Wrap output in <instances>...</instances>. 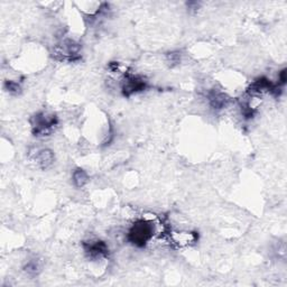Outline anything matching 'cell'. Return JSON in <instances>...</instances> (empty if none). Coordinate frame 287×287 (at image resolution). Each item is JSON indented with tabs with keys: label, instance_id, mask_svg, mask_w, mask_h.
Instances as JSON below:
<instances>
[{
	"label": "cell",
	"instance_id": "9",
	"mask_svg": "<svg viewBox=\"0 0 287 287\" xmlns=\"http://www.w3.org/2000/svg\"><path fill=\"white\" fill-rule=\"evenodd\" d=\"M26 268V271H27V273H29V274H36L37 271H38V269H39V266H38V264H37V262H35V260H33V262H29L28 264H27V266L25 267Z\"/></svg>",
	"mask_w": 287,
	"mask_h": 287
},
{
	"label": "cell",
	"instance_id": "5",
	"mask_svg": "<svg viewBox=\"0 0 287 287\" xmlns=\"http://www.w3.org/2000/svg\"><path fill=\"white\" fill-rule=\"evenodd\" d=\"M210 106L214 109H222L229 103V98L220 91H211L208 96Z\"/></svg>",
	"mask_w": 287,
	"mask_h": 287
},
{
	"label": "cell",
	"instance_id": "10",
	"mask_svg": "<svg viewBox=\"0 0 287 287\" xmlns=\"http://www.w3.org/2000/svg\"><path fill=\"white\" fill-rule=\"evenodd\" d=\"M6 85H7V89H8L9 92H18L20 90L19 84L16 83V82L9 81V82H7Z\"/></svg>",
	"mask_w": 287,
	"mask_h": 287
},
{
	"label": "cell",
	"instance_id": "3",
	"mask_svg": "<svg viewBox=\"0 0 287 287\" xmlns=\"http://www.w3.org/2000/svg\"><path fill=\"white\" fill-rule=\"evenodd\" d=\"M80 50V44H77L72 39H66L55 47V55H57L62 59L73 61V59L79 57Z\"/></svg>",
	"mask_w": 287,
	"mask_h": 287
},
{
	"label": "cell",
	"instance_id": "4",
	"mask_svg": "<svg viewBox=\"0 0 287 287\" xmlns=\"http://www.w3.org/2000/svg\"><path fill=\"white\" fill-rule=\"evenodd\" d=\"M145 87H146V82L140 77L135 76H126L124 84H122V90H124L125 95L129 96L132 93L144 90Z\"/></svg>",
	"mask_w": 287,
	"mask_h": 287
},
{
	"label": "cell",
	"instance_id": "7",
	"mask_svg": "<svg viewBox=\"0 0 287 287\" xmlns=\"http://www.w3.org/2000/svg\"><path fill=\"white\" fill-rule=\"evenodd\" d=\"M84 246H85V251H87L91 257H93V258L103 257L108 253V247L102 241L90 242L89 245H84Z\"/></svg>",
	"mask_w": 287,
	"mask_h": 287
},
{
	"label": "cell",
	"instance_id": "6",
	"mask_svg": "<svg viewBox=\"0 0 287 287\" xmlns=\"http://www.w3.org/2000/svg\"><path fill=\"white\" fill-rule=\"evenodd\" d=\"M34 161L40 169H47L54 161V155L50 150H39L36 152Z\"/></svg>",
	"mask_w": 287,
	"mask_h": 287
},
{
	"label": "cell",
	"instance_id": "2",
	"mask_svg": "<svg viewBox=\"0 0 287 287\" xmlns=\"http://www.w3.org/2000/svg\"><path fill=\"white\" fill-rule=\"evenodd\" d=\"M57 122V117L54 115L46 113L37 114L32 119L33 133L35 136H46L53 130Z\"/></svg>",
	"mask_w": 287,
	"mask_h": 287
},
{
	"label": "cell",
	"instance_id": "1",
	"mask_svg": "<svg viewBox=\"0 0 287 287\" xmlns=\"http://www.w3.org/2000/svg\"><path fill=\"white\" fill-rule=\"evenodd\" d=\"M154 234V227L148 221H138L130 229L128 238L134 245L144 246L152 239Z\"/></svg>",
	"mask_w": 287,
	"mask_h": 287
},
{
	"label": "cell",
	"instance_id": "8",
	"mask_svg": "<svg viewBox=\"0 0 287 287\" xmlns=\"http://www.w3.org/2000/svg\"><path fill=\"white\" fill-rule=\"evenodd\" d=\"M88 182V174L84 172L83 170H77L74 171L73 173V183L74 185L77 186V188H82V186H84L87 184Z\"/></svg>",
	"mask_w": 287,
	"mask_h": 287
}]
</instances>
